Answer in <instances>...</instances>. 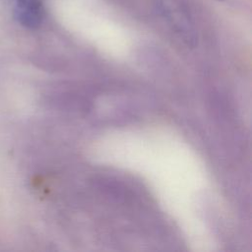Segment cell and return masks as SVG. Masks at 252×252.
Returning <instances> with one entry per match:
<instances>
[{
  "label": "cell",
  "instance_id": "6da1fadb",
  "mask_svg": "<svg viewBox=\"0 0 252 252\" xmlns=\"http://www.w3.org/2000/svg\"><path fill=\"white\" fill-rule=\"evenodd\" d=\"M15 19L24 27L37 28L44 17V8L41 0H7Z\"/></svg>",
  "mask_w": 252,
  "mask_h": 252
}]
</instances>
